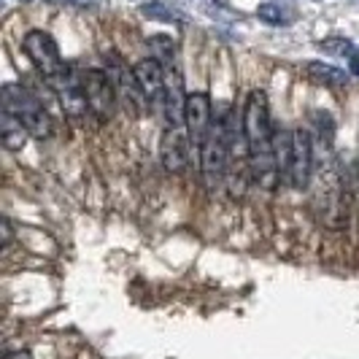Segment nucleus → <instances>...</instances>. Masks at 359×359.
I'll list each match as a JSON object with an SVG mask.
<instances>
[{
  "label": "nucleus",
  "mask_w": 359,
  "mask_h": 359,
  "mask_svg": "<svg viewBox=\"0 0 359 359\" xmlns=\"http://www.w3.org/2000/svg\"><path fill=\"white\" fill-rule=\"evenodd\" d=\"M273 138H276V130L270 122L268 95L262 90L249 92L243 106V141H246V157H249L254 179L265 187H270L278 173Z\"/></svg>",
  "instance_id": "f257e3e1"
},
{
  "label": "nucleus",
  "mask_w": 359,
  "mask_h": 359,
  "mask_svg": "<svg viewBox=\"0 0 359 359\" xmlns=\"http://www.w3.org/2000/svg\"><path fill=\"white\" fill-rule=\"evenodd\" d=\"M3 111L17 116L19 122L25 125V130L30 135H36V138H49L52 135L54 125L49 119V114L43 111V106L22 84H6L3 87Z\"/></svg>",
  "instance_id": "f03ea898"
},
{
  "label": "nucleus",
  "mask_w": 359,
  "mask_h": 359,
  "mask_svg": "<svg viewBox=\"0 0 359 359\" xmlns=\"http://www.w3.org/2000/svg\"><path fill=\"white\" fill-rule=\"evenodd\" d=\"M230 144H233V135H230V127L224 122H214L208 138L200 146V168H203V179L205 184L216 189L222 179H224V170H227V160H230Z\"/></svg>",
  "instance_id": "7ed1b4c3"
},
{
  "label": "nucleus",
  "mask_w": 359,
  "mask_h": 359,
  "mask_svg": "<svg viewBox=\"0 0 359 359\" xmlns=\"http://www.w3.org/2000/svg\"><path fill=\"white\" fill-rule=\"evenodd\" d=\"M311 173H313V144L311 135L300 127L292 133V146L278 165V176H284V184H289L292 189H306Z\"/></svg>",
  "instance_id": "20e7f679"
},
{
  "label": "nucleus",
  "mask_w": 359,
  "mask_h": 359,
  "mask_svg": "<svg viewBox=\"0 0 359 359\" xmlns=\"http://www.w3.org/2000/svg\"><path fill=\"white\" fill-rule=\"evenodd\" d=\"M81 87H84V97H87V108L97 122H108L114 116V108L119 103V95L114 87L111 73L100 71V68H90L81 73Z\"/></svg>",
  "instance_id": "39448f33"
},
{
  "label": "nucleus",
  "mask_w": 359,
  "mask_h": 359,
  "mask_svg": "<svg viewBox=\"0 0 359 359\" xmlns=\"http://www.w3.org/2000/svg\"><path fill=\"white\" fill-rule=\"evenodd\" d=\"M22 46H25L27 60H30L46 79H54V76H60V73L65 71L60 46H57V41H54L49 33H43V30H30V33L25 36V41H22Z\"/></svg>",
  "instance_id": "423d86ee"
},
{
  "label": "nucleus",
  "mask_w": 359,
  "mask_h": 359,
  "mask_svg": "<svg viewBox=\"0 0 359 359\" xmlns=\"http://www.w3.org/2000/svg\"><path fill=\"white\" fill-rule=\"evenodd\" d=\"M187 92H184V81H181V73L173 65H165V92H162V111H165V119L168 127L181 130L187 127Z\"/></svg>",
  "instance_id": "0eeeda50"
},
{
  "label": "nucleus",
  "mask_w": 359,
  "mask_h": 359,
  "mask_svg": "<svg viewBox=\"0 0 359 359\" xmlns=\"http://www.w3.org/2000/svg\"><path fill=\"white\" fill-rule=\"evenodd\" d=\"M214 127V106H211V97L205 92H195L187 97V133H189V141L198 146H203V141L208 138Z\"/></svg>",
  "instance_id": "6e6552de"
},
{
  "label": "nucleus",
  "mask_w": 359,
  "mask_h": 359,
  "mask_svg": "<svg viewBox=\"0 0 359 359\" xmlns=\"http://www.w3.org/2000/svg\"><path fill=\"white\" fill-rule=\"evenodd\" d=\"M49 81H52L54 92H57V97H60V103H62V111H65L68 116L79 119V116H84V114L90 111V108H87V97H84V87H81V73L76 76L71 68H65L60 76H54Z\"/></svg>",
  "instance_id": "1a4fd4ad"
},
{
  "label": "nucleus",
  "mask_w": 359,
  "mask_h": 359,
  "mask_svg": "<svg viewBox=\"0 0 359 359\" xmlns=\"http://www.w3.org/2000/svg\"><path fill=\"white\" fill-rule=\"evenodd\" d=\"M160 160L165 170H170V173H184L189 168V144L181 130H173V127L165 130L160 141Z\"/></svg>",
  "instance_id": "9d476101"
},
{
  "label": "nucleus",
  "mask_w": 359,
  "mask_h": 359,
  "mask_svg": "<svg viewBox=\"0 0 359 359\" xmlns=\"http://www.w3.org/2000/svg\"><path fill=\"white\" fill-rule=\"evenodd\" d=\"M135 81L149 97V103H160L162 106V92H165V65L157 57H146L141 62L133 65Z\"/></svg>",
  "instance_id": "9b49d317"
},
{
  "label": "nucleus",
  "mask_w": 359,
  "mask_h": 359,
  "mask_svg": "<svg viewBox=\"0 0 359 359\" xmlns=\"http://www.w3.org/2000/svg\"><path fill=\"white\" fill-rule=\"evenodd\" d=\"M111 79H114V87H116V95H119V103H125V108L133 111V114H144L149 97H146L144 90L138 87L135 73L119 65L116 71L111 73Z\"/></svg>",
  "instance_id": "f8f14e48"
},
{
  "label": "nucleus",
  "mask_w": 359,
  "mask_h": 359,
  "mask_svg": "<svg viewBox=\"0 0 359 359\" xmlns=\"http://www.w3.org/2000/svg\"><path fill=\"white\" fill-rule=\"evenodd\" d=\"M303 76H306L311 84L316 87H346L351 81V76L330 62H319V60H311L303 65Z\"/></svg>",
  "instance_id": "ddd939ff"
},
{
  "label": "nucleus",
  "mask_w": 359,
  "mask_h": 359,
  "mask_svg": "<svg viewBox=\"0 0 359 359\" xmlns=\"http://www.w3.org/2000/svg\"><path fill=\"white\" fill-rule=\"evenodd\" d=\"M319 49L324 54H332V57H343V60H351V65L359 62V49L348 41V38L341 36H332V38H324L319 41Z\"/></svg>",
  "instance_id": "4468645a"
},
{
  "label": "nucleus",
  "mask_w": 359,
  "mask_h": 359,
  "mask_svg": "<svg viewBox=\"0 0 359 359\" xmlns=\"http://www.w3.org/2000/svg\"><path fill=\"white\" fill-rule=\"evenodd\" d=\"M257 17L262 19L265 25H273V27H289L292 25V11H287L278 3H262V6H257Z\"/></svg>",
  "instance_id": "2eb2a0df"
},
{
  "label": "nucleus",
  "mask_w": 359,
  "mask_h": 359,
  "mask_svg": "<svg viewBox=\"0 0 359 359\" xmlns=\"http://www.w3.org/2000/svg\"><path fill=\"white\" fill-rule=\"evenodd\" d=\"M25 135H27L25 125L19 122L17 116L3 111V141H6V146L8 149H19V146L25 144Z\"/></svg>",
  "instance_id": "dca6fc26"
},
{
  "label": "nucleus",
  "mask_w": 359,
  "mask_h": 359,
  "mask_svg": "<svg viewBox=\"0 0 359 359\" xmlns=\"http://www.w3.org/2000/svg\"><path fill=\"white\" fill-rule=\"evenodd\" d=\"M141 14L149 19H157V22H168V25H181L184 22V14L170 8V6H165V3H144Z\"/></svg>",
  "instance_id": "f3484780"
},
{
  "label": "nucleus",
  "mask_w": 359,
  "mask_h": 359,
  "mask_svg": "<svg viewBox=\"0 0 359 359\" xmlns=\"http://www.w3.org/2000/svg\"><path fill=\"white\" fill-rule=\"evenodd\" d=\"M149 46L154 49V57L160 60V62H168L170 57H173V41L165 36H154L149 38Z\"/></svg>",
  "instance_id": "a211bd4d"
},
{
  "label": "nucleus",
  "mask_w": 359,
  "mask_h": 359,
  "mask_svg": "<svg viewBox=\"0 0 359 359\" xmlns=\"http://www.w3.org/2000/svg\"><path fill=\"white\" fill-rule=\"evenodd\" d=\"M0 224H3V249H8V243H11V238H14V233H11V222L3 216Z\"/></svg>",
  "instance_id": "6ab92c4d"
},
{
  "label": "nucleus",
  "mask_w": 359,
  "mask_h": 359,
  "mask_svg": "<svg viewBox=\"0 0 359 359\" xmlns=\"http://www.w3.org/2000/svg\"><path fill=\"white\" fill-rule=\"evenodd\" d=\"M6 359H33V351H27V348H19V351H11V354H6Z\"/></svg>",
  "instance_id": "aec40b11"
},
{
  "label": "nucleus",
  "mask_w": 359,
  "mask_h": 359,
  "mask_svg": "<svg viewBox=\"0 0 359 359\" xmlns=\"http://www.w3.org/2000/svg\"><path fill=\"white\" fill-rule=\"evenodd\" d=\"M351 73H354V76H359V62H354V65H351Z\"/></svg>",
  "instance_id": "412c9836"
},
{
  "label": "nucleus",
  "mask_w": 359,
  "mask_h": 359,
  "mask_svg": "<svg viewBox=\"0 0 359 359\" xmlns=\"http://www.w3.org/2000/svg\"><path fill=\"white\" fill-rule=\"evenodd\" d=\"M71 3H79V6H87V3H92V0H71Z\"/></svg>",
  "instance_id": "4be33fe9"
}]
</instances>
